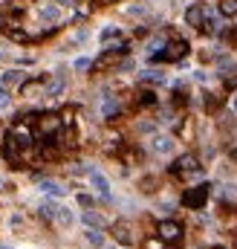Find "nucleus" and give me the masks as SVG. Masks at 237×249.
I'll return each instance as SVG.
<instances>
[{
    "label": "nucleus",
    "instance_id": "22",
    "mask_svg": "<svg viewBox=\"0 0 237 249\" xmlns=\"http://www.w3.org/2000/svg\"><path fill=\"white\" fill-rule=\"evenodd\" d=\"M220 12H223L226 18H235L237 15V0H223V3H220Z\"/></svg>",
    "mask_w": 237,
    "mask_h": 249
},
{
    "label": "nucleus",
    "instance_id": "7",
    "mask_svg": "<svg viewBox=\"0 0 237 249\" xmlns=\"http://www.w3.org/2000/svg\"><path fill=\"white\" fill-rule=\"evenodd\" d=\"M203 20H205V9H203V6H188V12H185V23L194 26V29H200Z\"/></svg>",
    "mask_w": 237,
    "mask_h": 249
},
{
    "label": "nucleus",
    "instance_id": "27",
    "mask_svg": "<svg viewBox=\"0 0 237 249\" xmlns=\"http://www.w3.org/2000/svg\"><path fill=\"white\" fill-rule=\"evenodd\" d=\"M72 67H75L78 72H84V70H90V67H93V61H90V58H75V64H72Z\"/></svg>",
    "mask_w": 237,
    "mask_h": 249
},
{
    "label": "nucleus",
    "instance_id": "8",
    "mask_svg": "<svg viewBox=\"0 0 237 249\" xmlns=\"http://www.w3.org/2000/svg\"><path fill=\"white\" fill-rule=\"evenodd\" d=\"M90 186L96 188L104 200H110V183H107V177H102L99 171H90Z\"/></svg>",
    "mask_w": 237,
    "mask_h": 249
},
{
    "label": "nucleus",
    "instance_id": "6",
    "mask_svg": "<svg viewBox=\"0 0 237 249\" xmlns=\"http://www.w3.org/2000/svg\"><path fill=\"white\" fill-rule=\"evenodd\" d=\"M9 139H12L17 148H29V145H32V133H29L23 124H15V127L9 130Z\"/></svg>",
    "mask_w": 237,
    "mask_h": 249
},
{
    "label": "nucleus",
    "instance_id": "2",
    "mask_svg": "<svg viewBox=\"0 0 237 249\" xmlns=\"http://www.w3.org/2000/svg\"><path fill=\"white\" fill-rule=\"evenodd\" d=\"M188 55V44L185 41H171V44H165L153 58L156 61H179V58H185Z\"/></svg>",
    "mask_w": 237,
    "mask_h": 249
},
{
    "label": "nucleus",
    "instance_id": "32",
    "mask_svg": "<svg viewBox=\"0 0 237 249\" xmlns=\"http://www.w3.org/2000/svg\"><path fill=\"white\" fill-rule=\"evenodd\" d=\"M58 6H72V0H55Z\"/></svg>",
    "mask_w": 237,
    "mask_h": 249
},
{
    "label": "nucleus",
    "instance_id": "16",
    "mask_svg": "<svg viewBox=\"0 0 237 249\" xmlns=\"http://www.w3.org/2000/svg\"><path fill=\"white\" fill-rule=\"evenodd\" d=\"M87 244L90 247H104V235H102V229H87Z\"/></svg>",
    "mask_w": 237,
    "mask_h": 249
},
{
    "label": "nucleus",
    "instance_id": "10",
    "mask_svg": "<svg viewBox=\"0 0 237 249\" xmlns=\"http://www.w3.org/2000/svg\"><path fill=\"white\" fill-rule=\"evenodd\" d=\"M151 148H153V154H171L174 151V139L171 136H153Z\"/></svg>",
    "mask_w": 237,
    "mask_h": 249
},
{
    "label": "nucleus",
    "instance_id": "4",
    "mask_svg": "<svg viewBox=\"0 0 237 249\" xmlns=\"http://www.w3.org/2000/svg\"><path fill=\"white\" fill-rule=\"evenodd\" d=\"M156 235H159L162 244H179L182 241V226H179L177 220H162L156 226Z\"/></svg>",
    "mask_w": 237,
    "mask_h": 249
},
{
    "label": "nucleus",
    "instance_id": "39",
    "mask_svg": "<svg viewBox=\"0 0 237 249\" xmlns=\"http://www.w3.org/2000/svg\"><path fill=\"white\" fill-rule=\"evenodd\" d=\"M110 3H118V0H110Z\"/></svg>",
    "mask_w": 237,
    "mask_h": 249
},
{
    "label": "nucleus",
    "instance_id": "40",
    "mask_svg": "<svg viewBox=\"0 0 237 249\" xmlns=\"http://www.w3.org/2000/svg\"><path fill=\"white\" fill-rule=\"evenodd\" d=\"M0 249H6V247H0Z\"/></svg>",
    "mask_w": 237,
    "mask_h": 249
},
{
    "label": "nucleus",
    "instance_id": "25",
    "mask_svg": "<svg viewBox=\"0 0 237 249\" xmlns=\"http://www.w3.org/2000/svg\"><path fill=\"white\" fill-rule=\"evenodd\" d=\"M156 102V93L153 90H142L139 93V105H153Z\"/></svg>",
    "mask_w": 237,
    "mask_h": 249
},
{
    "label": "nucleus",
    "instance_id": "1",
    "mask_svg": "<svg viewBox=\"0 0 237 249\" xmlns=\"http://www.w3.org/2000/svg\"><path fill=\"white\" fill-rule=\"evenodd\" d=\"M208 191H211L208 183H200V186L188 188V191L182 194V206H188V209H203L205 200H208Z\"/></svg>",
    "mask_w": 237,
    "mask_h": 249
},
{
    "label": "nucleus",
    "instance_id": "31",
    "mask_svg": "<svg viewBox=\"0 0 237 249\" xmlns=\"http://www.w3.org/2000/svg\"><path fill=\"white\" fill-rule=\"evenodd\" d=\"M127 12H130V15H145V9H142V6H130Z\"/></svg>",
    "mask_w": 237,
    "mask_h": 249
},
{
    "label": "nucleus",
    "instance_id": "23",
    "mask_svg": "<svg viewBox=\"0 0 237 249\" xmlns=\"http://www.w3.org/2000/svg\"><path fill=\"white\" fill-rule=\"evenodd\" d=\"M142 81H165V72L162 70H148V72H142Z\"/></svg>",
    "mask_w": 237,
    "mask_h": 249
},
{
    "label": "nucleus",
    "instance_id": "17",
    "mask_svg": "<svg viewBox=\"0 0 237 249\" xmlns=\"http://www.w3.org/2000/svg\"><path fill=\"white\" fill-rule=\"evenodd\" d=\"M38 212H41V217H47V220H55L58 203H41V206H38Z\"/></svg>",
    "mask_w": 237,
    "mask_h": 249
},
{
    "label": "nucleus",
    "instance_id": "35",
    "mask_svg": "<svg viewBox=\"0 0 237 249\" xmlns=\"http://www.w3.org/2000/svg\"><path fill=\"white\" fill-rule=\"evenodd\" d=\"M0 26H3V15H0Z\"/></svg>",
    "mask_w": 237,
    "mask_h": 249
},
{
    "label": "nucleus",
    "instance_id": "30",
    "mask_svg": "<svg viewBox=\"0 0 237 249\" xmlns=\"http://www.w3.org/2000/svg\"><path fill=\"white\" fill-rule=\"evenodd\" d=\"M78 203H81V206H93V197H90V194H78Z\"/></svg>",
    "mask_w": 237,
    "mask_h": 249
},
{
    "label": "nucleus",
    "instance_id": "20",
    "mask_svg": "<svg viewBox=\"0 0 237 249\" xmlns=\"http://www.w3.org/2000/svg\"><path fill=\"white\" fill-rule=\"evenodd\" d=\"M44 93H47V96H61V93H64V81H61V78H52Z\"/></svg>",
    "mask_w": 237,
    "mask_h": 249
},
{
    "label": "nucleus",
    "instance_id": "18",
    "mask_svg": "<svg viewBox=\"0 0 237 249\" xmlns=\"http://www.w3.org/2000/svg\"><path fill=\"white\" fill-rule=\"evenodd\" d=\"M55 220H58L61 226H72V212H69L67 206H58V212H55Z\"/></svg>",
    "mask_w": 237,
    "mask_h": 249
},
{
    "label": "nucleus",
    "instance_id": "19",
    "mask_svg": "<svg viewBox=\"0 0 237 249\" xmlns=\"http://www.w3.org/2000/svg\"><path fill=\"white\" fill-rule=\"evenodd\" d=\"M116 113H118L116 99H107V102L102 105V116H104V119H110V116H116Z\"/></svg>",
    "mask_w": 237,
    "mask_h": 249
},
{
    "label": "nucleus",
    "instance_id": "28",
    "mask_svg": "<svg viewBox=\"0 0 237 249\" xmlns=\"http://www.w3.org/2000/svg\"><path fill=\"white\" fill-rule=\"evenodd\" d=\"M9 105H12V96H9V93H6V90L0 87V110H6Z\"/></svg>",
    "mask_w": 237,
    "mask_h": 249
},
{
    "label": "nucleus",
    "instance_id": "14",
    "mask_svg": "<svg viewBox=\"0 0 237 249\" xmlns=\"http://www.w3.org/2000/svg\"><path fill=\"white\" fill-rule=\"evenodd\" d=\"M217 70H220V75H226V78H232L237 72V64L232 61V58H220L217 61Z\"/></svg>",
    "mask_w": 237,
    "mask_h": 249
},
{
    "label": "nucleus",
    "instance_id": "26",
    "mask_svg": "<svg viewBox=\"0 0 237 249\" xmlns=\"http://www.w3.org/2000/svg\"><path fill=\"white\" fill-rule=\"evenodd\" d=\"M113 38H118V29H116V26H107V29L102 32V41L107 44V41H113Z\"/></svg>",
    "mask_w": 237,
    "mask_h": 249
},
{
    "label": "nucleus",
    "instance_id": "29",
    "mask_svg": "<svg viewBox=\"0 0 237 249\" xmlns=\"http://www.w3.org/2000/svg\"><path fill=\"white\" fill-rule=\"evenodd\" d=\"M9 38H15V41H26V32H20V29H9Z\"/></svg>",
    "mask_w": 237,
    "mask_h": 249
},
{
    "label": "nucleus",
    "instance_id": "21",
    "mask_svg": "<svg viewBox=\"0 0 237 249\" xmlns=\"http://www.w3.org/2000/svg\"><path fill=\"white\" fill-rule=\"evenodd\" d=\"M41 18H44V20H58L61 9L58 6H44V9H41Z\"/></svg>",
    "mask_w": 237,
    "mask_h": 249
},
{
    "label": "nucleus",
    "instance_id": "34",
    "mask_svg": "<svg viewBox=\"0 0 237 249\" xmlns=\"http://www.w3.org/2000/svg\"><path fill=\"white\" fill-rule=\"evenodd\" d=\"M107 249H121V247H107Z\"/></svg>",
    "mask_w": 237,
    "mask_h": 249
},
{
    "label": "nucleus",
    "instance_id": "24",
    "mask_svg": "<svg viewBox=\"0 0 237 249\" xmlns=\"http://www.w3.org/2000/svg\"><path fill=\"white\" fill-rule=\"evenodd\" d=\"M162 47H165V41H162V38H153V41H151V44H148V55H151V58H153V55H156V53H159V50H162Z\"/></svg>",
    "mask_w": 237,
    "mask_h": 249
},
{
    "label": "nucleus",
    "instance_id": "5",
    "mask_svg": "<svg viewBox=\"0 0 237 249\" xmlns=\"http://www.w3.org/2000/svg\"><path fill=\"white\" fill-rule=\"evenodd\" d=\"M58 127H61V116H55V113H44L38 119V133L41 136H55Z\"/></svg>",
    "mask_w": 237,
    "mask_h": 249
},
{
    "label": "nucleus",
    "instance_id": "36",
    "mask_svg": "<svg viewBox=\"0 0 237 249\" xmlns=\"http://www.w3.org/2000/svg\"><path fill=\"white\" fill-rule=\"evenodd\" d=\"M232 38H235V41H237V32H235V35H232Z\"/></svg>",
    "mask_w": 237,
    "mask_h": 249
},
{
    "label": "nucleus",
    "instance_id": "13",
    "mask_svg": "<svg viewBox=\"0 0 237 249\" xmlns=\"http://www.w3.org/2000/svg\"><path fill=\"white\" fill-rule=\"evenodd\" d=\"M23 81V72L20 70H9V72H3V87H17Z\"/></svg>",
    "mask_w": 237,
    "mask_h": 249
},
{
    "label": "nucleus",
    "instance_id": "37",
    "mask_svg": "<svg viewBox=\"0 0 237 249\" xmlns=\"http://www.w3.org/2000/svg\"><path fill=\"white\" fill-rule=\"evenodd\" d=\"M214 249H226V247H214Z\"/></svg>",
    "mask_w": 237,
    "mask_h": 249
},
{
    "label": "nucleus",
    "instance_id": "11",
    "mask_svg": "<svg viewBox=\"0 0 237 249\" xmlns=\"http://www.w3.org/2000/svg\"><path fill=\"white\" fill-rule=\"evenodd\" d=\"M81 220L87 229H104V217L99 212H81Z\"/></svg>",
    "mask_w": 237,
    "mask_h": 249
},
{
    "label": "nucleus",
    "instance_id": "12",
    "mask_svg": "<svg viewBox=\"0 0 237 249\" xmlns=\"http://www.w3.org/2000/svg\"><path fill=\"white\" fill-rule=\"evenodd\" d=\"M38 188H41V191H47V194H52V197H64V194H67V188L61 186L58 180H41Z\"/></svg>",
    "mask_w": 237,
    "mask_h": 249
},
{
    "label": "nucleus",
    "instance_id": "9",
    "mask_svg": "<svg viewBox=\"0 0 237 249\" xmlns=\"http://www.w3.org/2000/svg\"><path fill=\"white\" fill-rule=\"evenodd\" d=\"M113 238H116L121 247H130V244H133L130 226H127V223H121V220H118V223H113Z\"/></svg>",
    "mask_w": 237,
    "mask_h": 249
},
{
    "label": "nucleus",
    "instance_id": "38",
    "mask_svg": "<svg viewBox=\"0 0 237 249\" xmlns=\"http://www.w3.org/2000/svg\"><path fill=\"white\" fill-rule=\"evenodd\" d=\"M0 61H3V53H0Z\"/></svg>",
    "mask_w": 237,
    "mask_h": 249
},
{
    "label": "nucleus",
    "instance_id": "33",
    "mask_svg": "<svg viewBox=\"0 0 237 249\" xmlns=\"http://www.w3.org/2000/svg\"><path fill=\"white\" fill-rule=\"evenodd\" d=\"M232 107H235V113H237V93H235V99H232Z\"/></svg>",
    "mask_w": 237,
    "mask_h": 249
},
{
    "label": "nucleus",
    "instance_id": "15",
    "mask_svg": "<svg viewBox=\"0 0 237 249\" xmlns=\"http://www.w3.org/2000/svg\"><path fill=\"white\" fill-rule=\"evenodd\" d=\"M3 154H6V157H9L12 162H17V160H20V148H17V145H15V142H12L9 136H6V145H3Z\"/></svg>",
    "mask_w": 237,
    "mask_h": 249
},
{
    "label": "nucleus",
    "instance_id": "3",
    "mask_svg": "<svg viewBox=\"0 0 237 249\" xmlns=\"http://www.w3.org/2000/svg\"><path fill=\"white\" fill-rule=\"evenodd\" d=\"M197 168H200L197 157H194V154H182L177 162L171 165V174H179V177H197V174H200Z\"/></svg>",
    "mask_w": 237,
    "mask_h": 249
}]
</instances>
